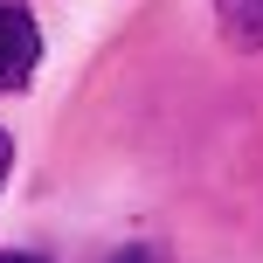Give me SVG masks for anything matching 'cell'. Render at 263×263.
Segmentation results:
<instances>
[{"instance_id": "obj_1", "label": "cell", "mask_w": 263, "mask_h": 263, "mask_svg": "<svg viewBox=\"0 0 263 263\" xmlns=\"http://www.w3.org/2000/svg\"><path fill=\"white\" fill-rule=\"evenodd\" d=\"M42 63V28L28 7H0V90H21Z\"/></svg>"}, {"instance_id": "obj_2", "label": "cell", "mask_w": 263, "mask_h": 263, "mask_svg": "<svg viewBox=\"0 0 263 263\" xmlns=\"http://www.w3.org/2000/svg\"><path fill=\"white\" fill-rule=\"evenodd\" d=\"M215 28H222L229 49L256 55L263 49V0H215Z\"/></svg>"}, {"instance_id": "obj_3", "label": "cell", "mask_w": 263, "mask_h": 263, "mask_svg": "<svg viewBox=\"0 0 263 263\" xmlns=\"http://www.w3.org/2000/svg\"><path fill=\"white\" fill-rule=\"evenodd\" d=\"M111 263H153V250H139V242H132V250H118Z\"/></svg>"}, {"instance_id": "obj_4", "label": "cell", "mask_w": 263, "mask_h": 263, "mask_svg": "<svg viewBox=\"0 0 263 263\" xmlns=\"http://www.w3.org/2000/svg\"><path fill=\"white\" fill-rule=\"evenodd\" d=\"M7 166H14V139L0 132V180H7Z\"/></svg>"}, {"instance_id": "obj_5", "label": "cell", "mask_w": 263, "mask_h": 263, "mask_svg": "<svg viewBox=\"0 0 263 263\" xmlns=\"http://www.w3.org/2000/svg\"><path fill=\"white\" fill-rule=\"evenodd\" d=\"M0 263H42V256H28V250H7V256H0Z\"/></svg>"}]
</instances>
